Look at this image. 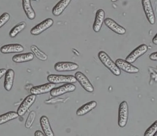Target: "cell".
Instances as JSON below:
<instances>
[{"label": "cell", "mask_w": 157, "mask_h": 136, "mask_svg": "<svg viewBox=\"0 0 157 136\" xmlns=\"http://www.w3.org/2000/svg\"><path fill=\"white\" fill-rule=\"evenodd\" d=\"M77 64L72 62H59L54 65V69L57 72H71L78 69Z\"/></svg>", "instance_id": "cell-11"}, {"label": "cell", "mask_w": 157, "mask_h": 136, "mask_svg": "<svg viewBox=\"0 0 157 136\" xmlns=\"http://www.w3.org/2000/svg\"></svg>", "instance_id": "cell-34"}, {"label": "cell", "mask_w": 157, "mask_h": 136, "mask_svg": "<svg viewBox=\"0 0 157 136\" xmlns=\"http://www.w3.org/2000/svg\"><path fill=\"white\" fill-rule=\"evenodd\" d=\"M157 132V121H155L147 130L144 134L145 136H154Z\"/></svg>", "instance_id": "cell-26"}, {"label": "cell", "mask_w": 157, "mask_h": 136, "mask_svg": "<svg viewBox=\"0 0 157 136\" xmlns=\"http://www.w3.org/2000/svg\"><path fill=\"white\" fill-rule=\"evenodd\" d=\"M148 47L145 44H141L133 50L126 57L125 60L131 63H133L148 50Z\"/></svg>", "instance_id": "cell-6"}, {"label": "cell", "mask_w": 157, "mask_h": 136, "mask_svg": "<svg viewBox=\"0 0 157 136\" xmlns=\"http://www.w3.org/2000/svg\"><path fill=\"white\" fill-rule=\"evenodd\" d=\"M48 81L54 84L61 83H73L77 82L75 76L73 75H63L50 74L47 78Z\"/></svg>", "instance_id": "cell-3"}, {"label": "cell", "mask_w": 157, "mask_h": 136, "mask_svg": "<svg viewBox=\"0 0 157 136\" xmlns=\"http://www.w3.org/2000/svg\"><path fill=\"white\" fill-rule=\"evenodd\" d=\"M105 13L104 10L102 9H98L96 13L93 25V29L95 32H98L101 30L105 20Z\"/></svg>", "instance_id": "cell-14"}, {"label": "cell", "mask_w": 157, "mask_h": 136, "mask_svg": "<svg viewBox=\"0 0 157 136\" xmlns=\"http://www.w3.org/2000/svg\"><path fill=\"white\" fill-rule=\"evenodd\" d=\"M36 96L33 94L29 95L23 100L18 109L17 113L19 116H23L26 113L31 106L36 101Z\"/></svg>", "instance_id": "cell-4"}, {"label": "cell", "mask_w": 157, "mask_h": 136, "mask_svg": "<svg viewBox=\"0 0 157 136\" xmlns=\"http://www.w3.org/2000/svg\"><path fill=\"white\" fill-rule=\"evenodd\" d=\"M10 18V15L8 13H3L0 16V28L7 23Z\"/></svg>", "instance_id": "cell-27"}, {"label": "cell", "mask_w": 157, "mask_h": 136, "mask_svg": "<svg viewBox=\"0 0 157 136\" xmlns=\"http://www.w3.org/2000/svg\"><path fill=\"white\" fill-rule=\"evenodd\" d=\"M149 58L152 61H157V52L151 54L149 56Z\"/></svg>", "instance_id": "cell-28"}, {"label": "cell", "mask_w": 157, "mask_h": 136, "mask_svg": "<svg viewBox=\"0 0 157 136\" xmlns=\"http://www.w3.org/2000/svg\"><path fill=\"white\" fill-rule=\"evenodd\" d=\"M115 63L121 70L130 74H137L140 71L139 68L132 65L131 63L123 59H117Z\"/></svg>", "instance_id": "cell-9"}, {"label": "cell", "mask_w": 157, "mask_h": 136, "mask_svg": "<svg viewBox=\"0 0 157 136\" xmlns=\"http://www.w3.org/2000/svg\"><path fill=\"white\" fill-rule=\"evenodd\" d=\"M112 2H117V1H119V0H111Z\"/></svg>", "instance_id": "cell-32"}, {"label": "cell", "mask_w": 157, "mask_h": 136, "mask_svg": "<svg viewBox=\"0 0 157 136\" xmlns=\"http://www.w3.org/2000/svg\"><path fill=\"white\" fill-rule=\"evenodd\" d=\"M35 136H45V134H43L42 132L40 131H36L35 133Z\"/></svg>", "instance_id": "cell-30"}, {"label": "cell", "mask_w": 157, "mask_h": 136, "mask_svg": "<svg viewBox=\"0 0 157 136\" xmlns=\"http://www.w3.org/2000/svg\"><path fill=\"white\" fill-rule=\"evenodd\" d=\"M76 86L73 84L71 83H66L60 86L52 89L50 93L52 97H59L69 92H73L76 90Z\"/></svg>", "instance_id": "cell-5"}, {"label": "cell", "mask_w": 157, "mask_h": 136, "mask_svg": "<svg viewBox=\"0 0 157 136\" xmlns=\"http://www.w3.org/2000/svg\"><path fill=\"white\" fill-rule=\"evenodd\" d=\"M152 42L153 43H154L155 45H157V33L156 34L155 36L153 38V40H152Z\"/></svg>", "instance_id": "cell-31"}, {"label": "cell", "mask_w": 157, "mask_h": 136, "mask_svg": "<svg viewBox=\"0 0 157 136\" xmlns=\"http://www.w3.org/2000/svg\"><path fill=\"white\" fill-rule=\"evenodd\" d=\"M40 124L43 130L45 136H54V134L52 129L48 118L46 116H42L40 117Z\"/></svg>", "instance_id": "cell-18"}, {"label": "cell", "mask_w": 157, "mask_h": 136, "mask_svg": "<svg viewBox=\"0 0 157 136\" xmlns=\"http://www.w3.org/2000/svg\"><path fill=\"white\" fill-rule=\"evenodd\" d=\"M104 23L108 28L116 34L124 35L126 33V29L121 25H119L112 18H105Z\"/></svg>", "instance_id": "cell-13"}, {"label": "cell", "mask_w": 157, "mask_h": 136, "mask_svg": "<svg viewBox=\"0 0 157 136\" xmlns=\"http://www.w3.org/2000/svg\"><path fill=\"white\" fill-rule=\"evenodd\" d=\"M75 78L81 85V86L87 92L91 93L94 91V87L90 83L87 78L80 72H77L75 74Z\"/></svg>", "instance_id": "cell-10"}, {"label": "cell", "mask_w": 157, "mask_h": 136, "mask_svg": "<svg viewBox=\"0 0 157 136\" xmlns=\"http://www.w3.org/2000/svg\"><path fill=\"white\" fill-rule=\"evenodd\" d=\"M26 26V24L25 22H21L16 25L9 32V36L12 38H15L20 32L25 29Z\"/></svg>", "instance_id": "cell-23"}, {"label": "cell", "mask_w": 157, "mask_h": 136, "mask_svg": "<svg viewBox=\"0 0 157 136\" xmlns=\"http://www.w3.org/2000/svg\"><path fill=\"white\" fill-rule=\"evenodd\" d=\"M24 51V48L20 44H9L3 45L0 49L2 53L10 54L17 53L22 52Z\"/></svg>", "instance_id": "cell-15"}, {"label": "cell", "mask_w": 157, "mask_h": 136, "mask_svg": "<svg viewBox=\"0 0 157 136\" xmlns=\"http://www.w3.org/2000/svg\"><path fill=\"white\" fill-rule=\"evenodd\" d=\"M55 87V84L49 82L44 85L33 87L30 89V92L31 94L36 96L41 95L50 92L51 90Z\"/></svg>", "instance_id": "cell-12"}, {"label": "cell", "mask_w": 157, "mask_h": 136, "mask_svg": "<svg viewBox=\"0 0 157 136\" xmlns=\"http://www.w3.org/2000/svg\"><path fill=\"white\" fill-rule=\"evenodd\" d=\"M155 136H157V132L155 134Z\"/></svg>", "instance_id": "cell-33"}, {"label": "cell", "mask_w": 157, "mask_h": 136, "mask_svg": "<svg viewBox=\"0 0 157 136\" xmlns=\"http://www.w3.org/2000/svg\"><path fill=\"white\" fill-rule=\"evenodd\" d=\"M22 6L29 19L33 20L36 18V13L31 4V0H22Z\"/></svg>", "instance_id": "cell-19"}, {"label": "cell", "mask_w": 157, "mask_h": 136, "mask_svg": "<svg viewBox=\"0 0 157 136\" xmlns=\"http://www.w3.org/2000/svg\"><path fill=\"white\" fill-rule=\"evenodd\" d=\"M30 50L33 54L37 59L40 61H45L48 59V55L45 53L40 50L36 46L33 45L30 47Z\"/></svg>", "instance_id": "cell-24"}, {"label": "cell", "mask_w": 157, "mask_h": 136, "mask_svg": "<svg viewBox=\"0 0 157 136\" xmlns=\"http://www.w3.org/2000/svg\"><path fill=\"white\" fill-rule=\"evenodd\" d=\"M36 117V113L35 111H32L28 116L27 119L25 123V126L27 129H29L32 126L34 123V121Z\"/></svg>", "instance_id": "cell-25"}, {"label": "cell", "mask_w": 157, "mask_h": 136, "mask_svg": "<svg viewBox=\"0 0 157 136\" xmlns=\"http://www.w3.org/2000/svg\"><path fill=\"white\" fill-rule=\"evenodd\" d=\"M98 57L105 67L109 69L113 75L119 76L121 74V69L106 52L101 51L98 53Z\"/></svg>", "instance_id": "cell-1"}, {"label": "cell", "mask_w": 157, "mask_h": 136, "mask_svg": "<svg viewBox=\"0 0 157 136\" xmlns=\"http://www.w3.org/2000/svg\"><path fill=\"white\" fill-rule=\"evenodd\" d=\"M97 106V102L96 101H91L84 104L78 108L76 111V115L78 116H83L91 111Z\"/></svg>", "instance_id": "cell-21"}, {"label": "cell", "mask_w": 157, "mask_h": 136, "mask_svg": "<svg viewBox=\"0 0 157 136\" xmlns=\"http://www.w3.org/2000/svg\"><path fill=\"white\" fill-rule=\"evenodd\" d=\"M129 117V107L126 101L120 104L118 115V125L121 127H124L127 124Z\"/></svg>", "instance_id": "cell-2"}, {"label": "cell", "mask_w": 157, "mask_h": 136, "mask_svg": "<svg viewBox=\"0 0 157 136\" xmlns=\"http://www.w3.org/2000/svg\"><path fill=\"white\" fill-rule=\"evenodd\" d=\"M142 4L147 20L150 24L154 25L155 23V16L151 0H142Z\"/></svg>", "instance_id": "cell-7"}, {"label": "cell", "mask_w": 157, "mask_h": 136, "mask_svg": "<svg viewBox=\"0 0 157 136\" xmlns=\"http://www.w3.org/2000/svg\"><path fill=\"white\" fill-rule=\"evenodd\" d=\"M34 58V54L32 53L17 54L13 56L12 60L13 62L17 63L27 62L32 61Z\"/></svg>", "instance_id": "cell-20"}, {"label": "cell", "mask_w": 157, "mask_h": 136, "mask_svg": "<svg viewBox=\"0 0 157 136\" xmlns=\"http://www.w3.org/2000/svg\"><path fill=\"white\" fill-rule=\"evenodd\" d=\"M71 0H61L52 9V13L55 16L60 15L66 7L69 6Z\"/></svg>", "instance_id": "cell-17"}, {"label": "cell", "mask_w": 157, "mask_h": 136, "mask_svg": "<svg viewBox=\"0 0 157 136\" xmlns=\"http://www.w3.org/2000/svg\"><path fill=\"white\" fill-rule=\"evenodd\" d=\"M19 115L17 113L14 111H10L0 115V125L6 123L7 122L14 120L18 118Z\"/></svg>", "instance_id": "cell-22"}, {"label": "cell", "mask_w": 157, "mask_h": 136, "mask_svg": "<svg viewBox=\"0 0 157 136\" xmlns=\"http://www.w3.org/2000/svg\"><path fill=\"white\" fill-rule=\"evenodd\" d=\"M14 71L12 69H9L6 70L5 74L4 87L7 91H10L12 90L13 85L14 79Z\"/></svg>", "instance_id": "cell-16"}, {"label": "cell", "mask_w": 157, "mask_h": 136, "mask_svg": "<svg viewBox=\"0 0 157 136\" xmlns=\"http://www.w3.org/2000/svg\"><path fill=\"white\" fill-rule=\"evenodd\" d=\"M6 70L5 69H0V79L5 74Z\"/></svg>", "instance_id": "cell-29"}, {"label": "cell", "mask_w": 157, "mask_h": 136, "mask_svg": "<svg viewBox=\"0 0 157 136\" xmlns=\"http://www.w3.org/2000/svg\"><path fill=\"white\" fill-rule=\"evenodd\" d=\"M53 23L54 21L52 18H47L32 28L30 30V33L35 36L40 35L51 27L53 25Z\"/></svg>", "instance_id": "cell-8"}]
</instances>
